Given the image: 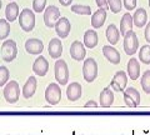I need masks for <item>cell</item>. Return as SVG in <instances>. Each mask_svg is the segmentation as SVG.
Returning <instances> with one entry per match:
<instances>
[{"instance_id":"cell-34","label":"cell","mask_w":150,"mask_h":135,"mask_svg":"<svg viewBox=\"0 0 150 135\" xmlns=\"http://www.w3.org/2000/svg\"><path fill=\"white\" fill-rule=\"evenodd\" d=\"M123 3L128 11L134 10V9L137 8V0H123Z\"/></svg>"},{"instance_id":"cell-32","label":"cell","mask_w":150,"mask_h":135,"mask_svg":"<svg viewBox=\"0 0 150 135\" xmlns=\"http://www.w3.org/2000/svg\"><path fill=\"white\" fill-rule=\"evenodd\" d=\"M121 8H123L121 0H109V9L111 10V13L118 14L121 11Z\"/></svg>"},{"instance_id":"cell-6","label":"cell","mask_w":150,"mask_h":135,"mask_svg":"<svg viewBox=\"0 0 150 135\" xmlns=\"http://www.w3.org/2000/svg\"><path fill=\"white\" fill-rule=\"evenodd\" d=\"M139 48V40L138 36L135 34V31L129 30L124 35V50L128 55H134L138 52Z\"/></svg>"},{"instance_id":"cell-18","label":"cell","mask_w":150,"mask_h":135,"mask_svg":"<svg viewBox=\"0 0 150 135\" xmlns=\"http://www.w3.org/2000/svg\"><path fill=\"white\" fill-rule=\"evenodd\" d=\"M36 86H38V81L35 76H30L26 80V83L23 86V96L25 99H30V98L35 94L36 91Z\"/></svg>"},{"instance_id":"cell-31","label":"cell","mask_w":150,"mask_h":135,"mask_svg":"<svg viewBox=\"0 0 150 135\" xmlns=\"http://www.w3.org/2000/svg\"><path fill=\"white\" fill-rule=\"evenodd\" d=\"M9 76H10L9 69H8L6 66H0V88L8 84Z\"/></svg>"},{"instance_id":"cell-5","label":"cell","mask_w":150,"mask_h":135,"mask_svg":"<svg viewBox=\"0 0 150 135\" xmlns=\"http://www.w3.org/2000/svg\"><path fill=\"white\" fill-rule=\"evenodd\" d=\"M19 96H20V88H19V84L15 80L8 81V84L4 88V98H5L6 103H18Z\"/></svg>"},{"instance_id":"cell-28","label":"cell","mask_w":150,"mask_h":135,"mask_svg":"<svg viewBox=\"0 0 150 135\" xmlns=\"http://www.w3.org/2000/svg\"><path fill=\"white\" fill-rule=\"evenodd\" d=\"M10 34V21L6 19H0V40L6 39Z\"/></svg>"},{"instance_id":"cell-11","label":"cell","mask_w":150,"mask_h":135,"mask_svg":"<svg viewBox=\"0 0 150 135\" xmlns=\"http://www.w3.org/2000/svg\"><path fill=\"white\" fill-rule=\"evenodd\" d=\"M124 101L130 108H137L140 103V93L135 88H126L123 91Z\"/></svg>"},{"instance_id":"cell-24","label":"cell","mask_w":150,"mask_h":135,"mask_svg":"<svg viewBox=\"0 0 150 135\" xmlns=\"http://www.w3.org/2000/svg\"><path fill=\"white\" fill-rule=\"evenodd\" d=\"M106 39L111 44V45H115L119 43V39H120V31L119 29L116 28L115 24H110L109 26H108L106 29Z\"/></svg>"},{"instance_id":"cell-30","label":"cell","mask_w":150,"mask_h":135,"mask_svg":"<svg viewBox=\"0 0 150 135\" xmlns=\"http://www.w3.org/2000/svg\"><path fill=\"white\" fill-rule=\"evenodd\" d=\"M140 83H142L143 90L146 93V94H150V70H146L145 73H143Z\"/></svg>"},{"instance_id":"cell-9","label":"cell","mask_w":150,"mask_h":135,"mask_svg":"<svg viewBox=\"0 0 150 135\" xmlns=\"http://www.w3.org/2000/svg\"><path fill=\"white\" fill-rule=\"evenodd\" d=\"M60 18V11H59V8L55 6V5H50L45 9L44 11V23L46 28H49V29H51V28H55V24L56 21L59 20Z\"/></svg>"},{"instance_id":"cell-26","label":"cell","mask_w":150,"mask_h":135,"mask_svg":"<svg viewBox=\"0 0 150 135\" xmlns=\"http://www.w3.org/2000/svg\"><path fill=\"white\" fill-rule=\"evenodd\" d=\"M98 41H99V39H98V34L95 30H86L85 31V34H84V45H85L86 48H89V49L95 48L98 45Z\"/></svg>"},{"instance_id":"cell-8","label":"cell","mask_w":150,"mask_h":135,"mask_svg":"<svg viewBox=\"0 0 150 135\" xmlns=\"http://www.w3.org/2000/svg\"><path fill=\"white\" fill-rule=\"evenodd\" d=\"M128 85V74L125 71H116L115 75L112 76V80L110 83V88L114 91H120L123 93L126 89Z\"/></svg>"},{"instance_id":"cell-22","label":"cell","mask_w":150,"mask_h":135,"mask_svg":"<svg viewBox=\"0 0 150 135\" xmlns=\"http://www.w3.org/2000/svg\"><path fill=\"white\" fill-rule=\"evenodd\" d=\"M128 76L131 79V80H137V79L140 76V64L138 63V60L135 58H131L128 61Z\"/></svg>"},{"instance_id":"cell-12","label":"cell","mask_w":150,"mask_h":135,"mask_svg":"<svg viewBox=\"0 0 150 135\" xmlns=\"http://www.w3.org/2000/svg\"><path fill=\"white\" fill-rule=\"evenodd\" d=\"M85 55H86L85 45L78 40H75L74 43H71V45H70V57L74 60L81 61V60L85 59Z\"/></svg>"},{"instance_id":"cell-36","label":"cell","mask_w":150,"mask_h":135,"mask_svg":"<svg viewBox=\"0 0 150 135\" xmlns=\"http://www.w3.org/2000/svg\"><path fill=\"white\" fill-rule=\"evenodd\" d=\"M144 35H145V40H146V43L150 44V23H148V24H146V28H145Z\"/></svg>"},{"instance_id":"cell-25","label":"cell","mask_w":150,"mask_h":135,"mask_svg":"<svg viewBox=\"0 0 150 135\" xmlns=\"http://www.w3.org/2000/svg\"><path fill=\"white\" fill-rule=\"evenodd\" d=\"M19 15H20V13H19V6L16 3H9L6 5V9H5V16H6V20L8 21H15L16 19H19Z\"/></svg>"},{"instance_id":"cell-21","label":"cell","mask_w":150,"mask_h":135,"mask_svg":"<svg viewBox=\"0 0 150 135\" xmlns=\"http://www.w3.org/2000/svg\"><path fill=\"white\" fill-rule=\"evenodd\" d=\"M133 21H134V25L137 28H143L148 24V14L146 10L143 8H139L135 10L134 13V16H133Z\"/></svg>"},{"instance_id":"cell-19","label":"cell","mask_w":150,"mask_h":135,"mask_svg":"<svg viewBox=\"0 0 150 135\" xmlns=\"http://www.w3.org/2000/svg\"><path fill=\"white\" fill-rule=\"evenodd\" d=\"M67 96L70 101H76L81 98V85L79 83H70L67 88Z\"/></svg>"},{"instance_id":"cell-29","label":"cell","mask_w":150,"mask_h":135,"mask_svg":"<svg viewBox=\"0 0 150 135\" xmlns=\"http://www.w3.org/2000/svg\"><path fill=\"white\" fill-rule=\"evenodd\" d=\"M71 11L79 15H90L91 14V8L89 5H80V4H75L71 5Z\"/></svg>"},{"instance_id":"cell-39","label":"cell","mask_w":150,"mask_h":135,"mask_svg":"<svg viewBox=\"0 0 150 135\" xmlns=\"http://www.w3.org/2000/svg\"><path fill=\"white\" fill-rule=\"evenodd\" d=\"M1 5H3V1H1V0H0V9H1Z\"/></svg>"},{"instance_id":"cell-1","label":"cell","mask_w":150,"mask_h":135,"mask_svg":"<svg viewBox=\"0 0 150 135\" xmlns=\"http://www.w3.org/2000/svg\"><path fill=\"white\" fill-rule=\"evenodd\" d=\"M19 25L25 33H30L35 28V13L29 8L23 9L19 15Z\"/></svg>"},{"instance_id":"cell-4","label":"cell","mask_w":150,"mask_h":135,"mask_svg":"<svg viewBox=\"0 0 150 135\" xmlns=\"http://www.w3.org/2000/svg\"><path fill=\"white\" fill-rule=\"evenodd\" d=\"M83 76L85 79V81L93 83L98 76V64L95 59L88 58L83 64Z\"/></svg>"},{"instance_id":"cell-16","label":"cell","mask_w":150,"mask_h":135,"mask_svg":"<svg viewBox=\"0 0 150 135\" xmlns=\"http://www.w3.org/2000/svg\"><path fill=\"white\" fill-rule=\"evenodd\" d=\"M48 50H49V55L50 58L53 59H59L63 54V44L60 41L59 38H53L50 40L49 46H48Z\"/></svg>"},{"instance_id":"cell-13","label":"cell","mask_w":150,"mask_h":135,"mask_svg":"<svg viewBox=\"0 0 150 135\" xmlns=\"http://www.w3.org/2000/svg\"><path fill=\"white\" fill-rule=\"evenodd\" d=\"M25 50H26V53H29L31 55H39L43 53L44 44L40 39H36V38L28 39L25 41Z\"/></svg>"},{"instance_id":"cell-41","label":"cell","mask_w":150,"mask_h":135,"mask_svg":"<svg viewBox=\"0 0 150 135\" xmlns=\"http://www.w3.org/2000/svg\"><path fill=\"white\" fill-rule=\"evenodd\" d=\"M10 1H14V0H10Z\"/></svg>"},{"instance_id":"cell-14","label":"cell","mask_w":150,"mask_h":135,"mask_svg":"<svg viewBox=\"0 0 150 135\" xmlns=\"http://www.w3.org/2000/svg\"><path fill=\"white\" fill-rule=\"evenodd\" d=\"M49 70V63L48 60H46L43 55H40V57H38L36 60L33 64V71H34L36 75L39 76H45L46 73Z\"/></svg>"},{"instance_id":"cell-33","label":"cell","mask_w":150,"mask_h":135,"mask_svg":"<svg viewBox=\"0 0 150 135\" xmlns=\"http://www.w3.org/2000/svg\"><path fill=\"white\" fill-rule=\"evenodd\" d=\"M46 0H34L33 1V10L35 13H43L45 11Z\"/></svg>"},{"instance_id":"cell-7","label":"cell","mask_w":150,"mask_h":135,"mask_svg":"<svg viewBox=\"0 0 150 135\" xmlns=\"http://www.w3.org/2000/svg\"><path fill=\"white\" fill-rule=\"evenodd\" d=\"M62 99V90H60L59 84L51 83L48 85L45 90V100L46 103H49L50 105H56Z\"/></svg>"},{"instance_id":"cell-20","label":"cell","mask_w":150,"mask_h":135,"mask_svg":"<svg viewBox=\"0 0 150 135\" xmlns=\"http://www.w3.org/2000/svg\"><path fill=\"white\" fill-rule=\"evenodd\" d=\"M106 20V10L101 8H98V10L93 14L91 16V25L95 29H99L104 25V23Z\"/></svg>"},{"instance_id":"cell-2","label":"cell","mask_w":150,"mask_h":135,"mask_svg":"<svg viewBox=\"0 0 150 135\" xmlns=\"http://www.w3.org/2000/svg\"><path fill=\"white\" fill-rule=\"evenodd\" d=\"M54 73H55V79L60 85H67L69 83V69L68 64L63 59H58L54 65Z\"/></svg>"},{"instance_id":"cell-27","label":"cell","mask_w":150,"mask_h":135,"mask_svg":"<svg viewBox=\"0 0 150 135\" xmlns=\"http://www.w3.org/2000/svg\"><path fill=\"white\" fill-rule=\"evenodd\" d=\"M139 54V60L144 64H150V44L148 45H144L140 48V52Z\"/></svg>"},{"instance_id":"cell-35","label":"cell","mask_w":150,"mask_h":135,"mask_svg":"<svg viewBox=\"0 0 150 135\" xmlns=\"http://www.w3.org/2000/svg\"><path fill=\"white\" fill-rule=\"evenodd\" d=\"M98 8H101V9H105L108 10L109 9V0H95Z\"/></svg>"},{"instance_id":"cell-3","label":"cell","mask_w":150,"mask_h":135,"mask_svg":"<svg viewBox=\"0 0 150 135\" xmlns=\"http://www.w3.org/2000/svg\"><path fill=\"white\" fill-rule=\"evenodd\" d=\"M1 59L5 63H11L18 57V46L14 40H5L1 44Z\"/></svg>"},{"instance_id":"cell-10","label":"cell","mask_w":150,"mask_h":135,"mask_svg":"<svg viewBox=\"0 0 150 135\" xmlns=\"http://www.w3.org/2000/svg\"><path fill=\"white\" fill-rule=\"evenodd\" d=\"M70 30H71V24H70L69 19L65 16H60L55 24V33L58 34V36L60 39L68 38Z\"/></svg>"},{"instance_id":"cell-38","label":"cell","mask_w":150,"mask_h":135,"mask_svg":"<svg viewBox=\"0 0 150 135\" xmlns=\"http://www.w3.org/2000/svg\"><path fill=\"white\" fill-rule=\"evenodd\" d=\"M89 106H94V108H96V106H99V104L95 103V101H93V100H90V101H88V103L85 104V108H89Z\"/></svg>"},{"instance_id":"cell-23","label":"cell","mask_w":150,"mask_h":135,"mask_svg":"<svg viewBox=\"0 0 150 135\" xmlns=\"http://www.w3.org/2000/svg\"><path fill=\"white\" fill-rule=\"evenodd\" d=\"M134 26V21H133V16L130 15V13H125L120 21V35H125L129 30H133Z\"/></svg>"},{"instance_id":"cell-37","label":"cell","mask_w":150,"mask_h":135,"mask_svg":"<svg viewBox=\"0 0 150 135\" xmlns=\"http://www.w3.org/2000/svg\"><path fill=\"white\" fill-rule=\"evenodd\" d=\"M59 3L62 4L63 6H69L70 4L73 3V0H59Z\"/></svg>"},{"instance_id":"cell-15","label":"cell","mask_w":150,"mask_h":135,"mask_svg":"<svg viewBox=\"0 0 150 135\" xmlns=\"http://www.w3.org/2000/svg\"><path fill=\"white\" fill-rule=\"evenodd\" d=\"M103 54H104V57L106 58L108 61H110L111 64H114V65L119 64L120 60H121V57H120L119 52L111 45L103 46Z\"/></svg>"},{"instance_id":"cell-40","label":"cell","mask_w":150,"mask_h":135,"mask_svg":"<svg viewBox=\"0 0 150 135\" xmlns=\"http://www.w3.org/2000/svg\"><path fill=\"white\" fill-rule=\"evenodd\" d=\"M149 6H150V0H149Z\"/></svg>"},{"instance_id":"cell-17","label":"cell","mask_w":150,"mask_h":135,"mask_svg":"<svg viewBox=\"0 0 150 135\" xmlns=\"http://www.w3.org/2000/svg\"><path fill=\"white\" fill-rule=\"evenodd\" d=\"M99 103H100V106H103V108H109V106L112 105V103H114V93H112L110 86L105 88V89L100 93Z\"/></svg>"}]
</instances>
